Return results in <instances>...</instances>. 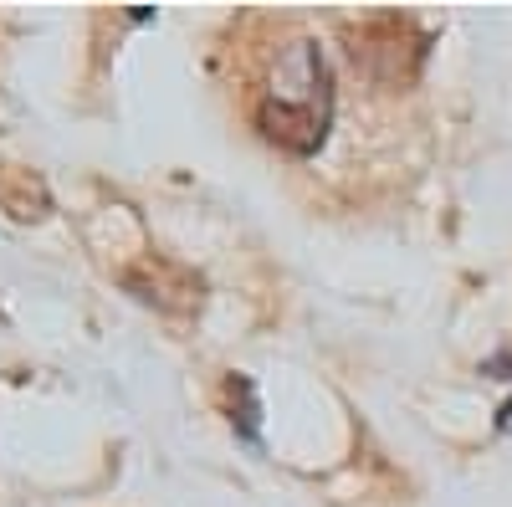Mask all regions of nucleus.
<instances>
[]
</instances>
